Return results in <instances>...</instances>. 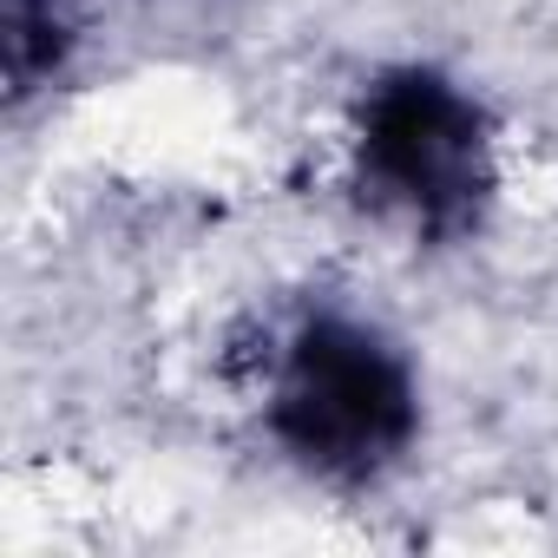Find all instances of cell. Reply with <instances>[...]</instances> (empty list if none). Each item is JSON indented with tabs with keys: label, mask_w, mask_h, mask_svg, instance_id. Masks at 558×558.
Masks as SVG:
<instances>
[{
	"label": "cell",
	"mask_w": 558,
	"mask_h": 558,
	"mask_svg": "<svg viewBox=\"0 0 558 558\" xmlns=\"http://www.w3.org/2000/svg\"><path fill=\"white\" fill-rule=\"evenodd\" d=\"M243 401L269 460L336 499L395 486L427 440L414 342L342 296H303L263 316L243 349Z\"/></svg>",
	"instance_id": "6da1fadb"
},
{
	"label": "cell",
	"mask_w": 558,
	"mask_h": 558,
	"mask_svg": "<svg viewBox=\"0 0 558 558\" xmlns=\"http://www.w3.org/2000/svg\"><path fill=\"white\" fill-rule=\"evenodd\" d=\"M342 197L414 256L473 250L506 204V119L460 66L408 53L355 80L342 106Z\"/></svg>",
	"instance_id": "7a4b0ae2"
},
{
	"label": "cell",
	"mask_w": 558,
	"mask_h": 558,
	"mask_svg": "<svg viewBox=\"0 0 558 558\" xmlns=\"http://www.w3.org/2000/svg\"><path fill=\"white\" fill-rule=\"evenodd\" d=\"M93 47V0H0V99L34 112L53 99Z\"/></svg>",
	"instance_id": "3957f363"
}]
</instances>
